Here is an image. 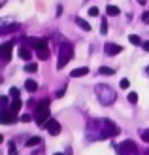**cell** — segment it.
I'll use <instances>...</instances> for the list:
<instances>
[{"instance_id":"obj_6","label":"cell","mask_w":149,"mask_h":155,"mask_svg":"<svg viewBox=\"0 0 149 155\" xmlns=\"http://www.w3.org/2000/svg\"><path fill=\"white\" fill-rule=\"evenodd\" d=\"M136 144L132 142V140H125L121 146H119V151L121 153H125V155H130V153H136Z\"/></svg>"},{"instance_id":"obj_7","label":"cell","mask_w":149,"mask_h":155,"mask_svg":"<svg viewBox=\"0 0 149 155\" xmlns=\"http://www.w3.org/2000/svg\"><path fill=\"white\" fill-rule=\"evenodd\" d=\"M45 129H47V133H49L51 136L60 134V125H59V121H55V119H47V123H45Z\"/></svg>"},{"instance_id":"obj_13","label":"cell","mask_w":149,"mask_h":155,"mask_svg":"<svg viewBox=\"0 0 149 155\" xmlns=\"http://www.w3.org/2000/svg\"><path fill=\"white\" fill-rule=\"evenodd\" d=\"M36 55L40 61H47L49 59V48H44V49H36Z\"/></svg>"},{"instance_id":"obj_12","label":"cell","mask_w":149,"mask_h":155,"mask_svg":"<svg viewBox=\"0 0 149 155\" xmlns=\"http://www.w3.org/2000/svg\"><path fill=\"white\" fill-rule=\"evenodd\" d=\"M21 108H23V100H21V98H13V102H11V106H10V110H11L13 114H19Z\"/></svg>"},{"instance_id":"obj_31","label":"cell","mask_w":149,"mask_h":155,"mask_svg":"<svg viewBox=\"0 0 149 155\" xmlns=\"http://www.w3.org/2000/svg\"><path fill=\"white\" fill-rule=\"evenodd\" d=\"M142 48H144V49L149 53V42H144V44H142Z\"/></svg>"},{"instance_id":"obj_17","label":"cell","mask_w":149,"mask_h":155,"mask_svg":"<svg viewBox=\"0 0 149 155\" xmlns=\"http://www.w3.org/2000/svg\"><path fill=\"white\" fill-rule=\"evenodd\" d=\"M106 13L109 15V17H117V15L121 13V10H119L117 6H108V8H106Z\"/></svg>"},{"instance_id":"obj_16","label":"cell","mask_w":149,"mask_h":155,"mask_svg":"<svg viewBox=\"0 0 149 155\" xmlns=\"http://www.w3.org/2000/svg\"><path fill=\"white\" fill-rule=\"evenodd\" d=\"M76 23H77V27H79L81 30H85V32H89V30H91V25H89V23L85 21V19H81V17H77V19H76Z\"/></svg>"},{"instance_id":"obj_11","label":"cell","mask_w":149,"mask_h":155,"mask_svg":"<svg viewBox=\"0 0 149 155\" xmlns=\"http://www.w3.org/2000/svg\"><path fill=\"white\" fill-rule=\"evenodd\" d=\"M17 28H19V23H11V25H8V27H0V34H10Z\"/></svg>"},{"instance_id":"obj_19","label":"cell","mask_w":149,"mask_h":155,"mask_svg":"<svg viewBox=\"0 0 149 155\" xmlns=\"http://www.w3.org/2000/svg\"><path fill=\"white\" fill-rule=\"evenodd\" d=\"M128 40H130L132 45H142V44H144V42H142V38H140L138 34H130V36H128Z\"/></svg>"},{"instance_id":"obj_2","label":"cell","mask_w":149,"mask_h":155,"mask_svg":"<svg viewBox=\"0 0 149 155\" xmlns=\"http://www.w3.org/2000/svg\"><path fill=\"white\" fill-rule=\"evenodd\" d=\"M49 104H51L49 98H44L42 102H38V106H36V115H34V119H36L38 125H45V123H47V117H49Z\"/></svg>"},{"instance_id":"obj_25","label":"cell","mask_w":149,"mask_h":155,"mask_svg":"<svg viewBox=\"0 0 149 155\" xmlns=\"http://www.w3.org/2000/svg\"><path fill=\"white\" fill-rule=\"evenodd\" d=\"M100 32H102V34H106V32H108V19L102 21V25H100Z\"/></svg>"},{"instance_id":"obj_36","label":"cell","mask_w":149,"mask_h":155,"mask_svg":"<svg viewBox=\"0 0 149 155\" xmlns=\"http://www.w3.org/2000/svg\"><path fill=\"white\" fill-rule=\"evenodd\" d=\"M130 155H138V153H130Z\"/></svg>"},{"instance_id":"obj_22","label":"cell","mask_w":149,"mask_h":155,"mask_svg":"<svg viewBox=\"0 0 149 155\" xmlns=\"http://www.w3.org/2000/svg\"><path fill=\"white\" fill-rule=\"evenodd\" d=\"M10 97H11V98H19V97H21V91H19L17 87H11V89H10Z\"/></svg>"},{"instance_id":"obj_30","label":"cell","mask_w":149,"mask_h":155,"mask_svg":"<svg viewBox=\"0 0 149 155\" xmlns=\"http://www.w3.org/2000/svg\"><path fill=\"white\" fill-rule=\"evenodd\" d=\"M10 155H17V150H15L13 144H10Z\"/></svg>"},{"instance_id":"obj_20","label":"cell","mask_w":149,"mask_h":155,"mask_svg":"<svg viewBox=\"0 0 149 155\" xmlns=\"http://www.w3.org/2000/svg\"><path fill=\"white\" fill-rule=\"evenodd\" d=\"M98 72H100V74H104V76H106V74H108V76L115 74V70H113V68H108V66H102V68H100Z\"/></svg>"},{"instance_id":"obj_37","label":"cell","mask_w":149,"mask_h":155,"mask_svg":"<svg viewBox=\"0 0 149 155\" xmlns=\"http://www.w3.org/2000/svg\"><path fill=\"white\" fill-rule=\"evenodd\" d=\"M147 74H149V68H147Z\"/></svg>"},{"instance_id":"obj_29","label":"cell","mask_w":149,"mask_h":155,"mask_svg":"<svg viewBox=\"0 0 149 155\" xmlns=\"http://www.w3.org/2000/svg\"><path fill=\"white\" fill-rule=\"evenodd\" d=\"M142 21H144V23H147V25H149V12H145V13L142 15Z\"/></svg>"},{"instance_id":"obj_10","label":"cell","mask_w":149,"mask_h":155,"mask_svg":"<svg viewBox=\"0 0 149 155\" xmlns=\"http://www.w3.org/2000/svg\"><path fill=\"white\" fill-rule=\"evenodd\" d=\"M87 74H89V68H87V66L74 68V70L70 72V76H72V78H83V76H87Z\"/></svg>"},{"instance_id":"obj_32","label":"cell","mask_w":149,"mask_h":155,"mask_svg":"<svg viewBox=\"0 0 149 155\" xmlns=\"http://www.w3.org/2000/svg\"><path fill=\"white\" fill-rule=\"evenodd\" d=\"M21 121H25V123H28V121H30V115H23V117H21Z\"/></svg>"},{"instance_id":"obj_33","label":"cell","mask_w":149,"mask_h":155,"mask_svg":"<svg viewBox=\"0 0 149 155\" xmlns=\"http://www.w3.org/2000/svg\"><path fill=\"white\" fill-rule=\"evenodd\" d=\"M138 2H140V4H145V0H138Z\"/></svg>"},{"instance_id":"obj_14","label":"cell","mask_w":149,"mask_h":155,"mask_svg":"<svg viewBox=\"0 0 149 155\" xmlns=\"http://www.w3.org/2000/svg\"><path fill=\"white\" fill-rule=\"evenodd\" d=\"M19 57L25 59V61H30V59H32V51H30L28 48H21L19 49Z\"/></svg>"},{"instance_id":"obj_26","label":"cell","mask_w":149,"mask_h":155,"mask_svg":"<svg viewBox=\"0 0 149 155\" xmlns=\"http://www.w3.org/2000/svg\"><path fill=\"white\" fill-rule=\"evenodd\" d=\"M142 140L149 144V129H144V130H142Z\"/></svg>"},{"instance_id":"obj_18","label":"cell","mask_w":149,"mask_h":155,"mask_svg":"<svg viewBox=\"0 0 149 155\" xmlns=\"http://www.w3.org/2000/svg\"><path fill=\"white\" fill-rule=\"evenodd\" d=\"M40 142H42L40 136H32V138H28V140H27V146H28V148H34V146H38Z\"/></svg>"},{"instance_id":"obj_23","label":"cell","mask_w":149,"mask_h":155,"mask_svg":"<svg viewBox=\"0 0 149 155\" xmlns=\"http://www.w3.org/2000/svg\"><path fill=\"white\" fill-rule=\"evenodd\" d=\"M119 87H121V89H128V87H130V81L127 80V78H123V80L119 81Z\"/></svg>"},{"instance_id":"obj_27","label":"cell","mask_w":149,"mask_h":155,"mask_svg":"<svg viewBox=\"0 0 149 155\" xmlns=\"http://www.w3.org/2000/svg\"><path fill=\"white\" fill-rule=\"evenodd\" d=\"M98 8H89V15H91V17H98Z\"/></svg>"},{"instance_id":"obj_35","label":"cell","mask_w":149,"mask_h":155,"mask_svg":"<svg viewBox=\"0 0 149 155\" xmlns=\"http://www.w3.org/2000/svg\"><path fill=\"white\" fill-rule=\"evenodd\" d=\"M55 155H64V153H55Z\"/></svg>"},{"instance_id":"obj_4","label":"cell","mask_w":149,"mask_h":155,"mask_svg":"<svg viewBox=\"0 0 149 155\" xmlns=\"http://www.w3.org/2000/svg\"><path fill=\"white\" fill-rule=\"evenodd\" d=\"M15 119H17V114H13L11 110H0V123L10 125V123H15Z\"/></svg>"},{"instance_id":"obj_24","label":"cell","mask_w":149,"mask_h":155,"mask_svg":"<svg viewBox=\"0 0 149 155\" xmlns=\"http://www.w3.org/2000/svg\"><path fill=\"white\" fill-rule=\"evenodd\" d=\"M128 100H130L132 104H136V102H138V93H134V91L128 93Z\"/></svg>"},{"instance_id":"obj_3","label":"cell","mask_w":149,"mask_h":155,"mask_svg":"<svg viewBox=\"0 0 149 155\" xmlns=\"http://www.w3.org/2000/svg\"><path fill=\"white\" fill-rule=\"evenodd\" d=\"M72 57H74V48H72V44H62L60 48H59V63H57V68L66 66L70 61H72Z\"/></svg>"},{"instance_id":"obj_9","label":"cell","mask_w":149,"mask_h":155,"mask_svg":"<svg viewBox=\"0 0 149 155\" xmlns=\"http://www.w3.org/2000/svg\"><path fill=\"white\" fill-rule=\"evenodd\" d=\"M28 44H32V48H34V49H44V48H49L47 38H28Z\"/></svg>"},{"instance_id":"obj_5","label":"cell","mask_w":149,"mask_h":155,"mask_svg":"<svg viewBox=\"0 0 149 155\" xmlns=\"http://www.w3.org/2000/svg\"><path fill=\"white\" fill-rule=\"evenodd\" d=\"M11 49H13L11 42L2 44V45H0V59H2V61H10L11 59Z\"/></svg>"},{"instance_id":"obj_34","label":"cell","mask_w":149,"mask_h":155,"mask_svg":"<svg viewBox=\"0 0 149 155\" xmlns=\"http://www.w3.org/2000/svg\"><path fill=\"white\" fill-rule=\"evenodd\" d=\"M0 144H2V134H0Z\"/></svg>"},{"instance_id":"obj_1","label":"cell","mask_w":149,"mask_h":155,"mask_svg":"<svg viewBox=\"0 0 149 155\" xmlns=\"http://www.w3.org/2000/svg\"><path fill=\"white\" fill-rule=\"evenodd\" d=\"M95 93H96V97L100 98L102 104H113V102H115V91L109 87V85H106V83L96 85V87H95Z\"/></svg>"},{"instance_id":"obj_8","label":"cell","mask_w":149,"mask_h":155,"mask_svg":"<svg viewBox=\"0 0 149 155\" xmlns=\"http://www.w3.org/2000/svg\"><path fill=\"white\" fill-rule=\"evenodd\" d=\"M104 51H106V55L113 57V55H119V53H123V48H121V45H117V44L108 42V44L104 45Z\"/></svg>"},{"instance_id":"obj_15","label":"cell","mask_w":149,"mask_h":155,"mask_svg":"<svg viewBox=\"0 0 149 155\" xmlns=\"http://www.w3.org/2000/svg\"><path fill=\"white\" fill-rule=\"evenodd\" d=\"M25 89H27L28 93H34V91H38V83H36L34 80H27V81H25Z\"/></svg>"},{"instance_id":"obj_28","label":"cell","mask_w":149,"mask_h":155,"mask_svg":"<svg viewBox=\"0 0 149 155\" xmlns=\"http://www.w3.org/2000/svg\"><path fill=\"white\" fill-rule=\"evenodd\" d=\"M8 102H10V100H8V97H0V108H6Z\"/></svg>"},{"instance_id":"obj_21","label":"cell","mask_w":149,"mask_h":155,"mask_svg":"<svg viewBox=\"0 0 149 155\" xmlns=\"http://www.w3.org/2000/svg\"><path fill=\"white\" fill-rule=\"evenodd\" d=\"M25 70H27V72H32V74H34V72L38 70V64H36V63H28V64L25 66Z\"/></svg>"}]
</instances>
